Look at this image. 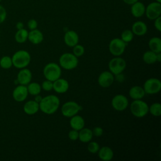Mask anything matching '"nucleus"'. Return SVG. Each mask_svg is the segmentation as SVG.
Segmentation results:
<instances>
[{
	"instance_id": "obj_23",
	"label": "nucleus",
	"mask_w": 161,
	"mask_h": 161,
	"mask_svg": "<svg viewBox=\"0 0 161 161\" xmlns=\"http://www.w3.org/2000/svg\"><path fill=\"white\" fill-rule=\"evenodd\" d=\"M145 95L143 88L140 86H134L129 91V96L133 100L142 99Z\"/></svg>"
},
{
	"instance_id": "obj_32",
	"label": "nucleus",
	"mask_w": 161,
	"mask_h": 161,
	"mask_svg": "<svg viewBox=\"0 0 161 161\" xmlns=\"http://www.w3.org/2000/svg\"><path fill=\"white\" fill-rule=\"evenodd\" d=\"M84 52H85V49L82 45L77 44L76 45L73 47V54L75 55L77 57L82 56Z\"/></svg>"
},
{
	"instance_id": "obj_11",
	"label": "nucleus",
	"mask_w": 161,
	"mask_h": 161,
	"mask_svg": "<svg viewBox=\"0 0 161 161\" xmlns=\"http://www.w3.org/2000/svg\"><path fill=\"white\" fill-rule=\"evenodd\" d=\"M129 104L128 98L123 94L114 96L111 100V105L114 109L118 111H123L126 109Z\"/></svg>"
},
{
	"instance_id": "obj_14",
	"label": "nucleus",
	"mask_w": 161,
	"mask_h": 161,
	"mask_svg": "<svg viewBox=\"0 0 161 161\" xmlns=\"http://www.w3.org/2000/svg\"><path fill=\"white\" fill-rule=\"evenodd\" d=\"M32 79V73L28 69L23 68L21 69L18 72L16 80L18 83L21 85L27 86Z\"/></svg>"
},
{
	"instance_id": "obj_29",
	"label": "nucleus",
	"mask_w": 161,
	"mask_h": 161,
	"mask_svg": "<svg viewBox=\"0 0 161 161\" xmlns=\"http://www.w3.org/2000/svg\"><path fill=\"white\" fill-rule=\"evenodd\" d=\"M13 66L11 57L8 55L2 57L0 58V67L3 69H9Z\"/></svg>"
},
{
	"instance_id": "obj_40",
	"label": "nucleus",
	"mask_w": 161,
	"mask_h": 161,
	"mask_svg": "<svg viewBox=\"0 0 161 161\" xmlns=\"http://www.w3.org/2000/svg\"><path fill=\"white\" fill-rule=\"evenodd\" d=\"M16 28L17 30H20L22 28H24V24L21 21H18L16 24Z\"/></svg>"
},
{
	"instance_id": "obj_30",
	"label": "nucleus",
	"mask_w": 161,
	"mask_h": 161,
	"mask_svg": "<svg viewBox=\"0 0 161 161\" xmlns=\"http://www.w3.org/2000/svg\"><path fill=\"white\" fill-rule=\"evenodd\" d=\"M148 112L153 116H160L161 115V104L159 103H154L148 108Z\"/></svg>"
},
{
	"instance_id": "obj_12",
	"label": "nucleus",
	"mask_w": 161,
	"mask_h": 161,
	"mask_svg": "<svg viewBox=\"0 0 161 161\" xmlns=\"http://www.w3.org/2000/svg\"><path fill=\"white\" fill-rule=\"evenodd\" d=\"M28 94L26 86L21 84L17 86L12 92V96L14 100L18 103L24 101L27 98Z\"/></svg>"
},
{
	"instance_id": "obj_27",
	"label": "nucleus",
	"mask_w": 161,
	"mask_h": 161,
	"mask_svg": "<svg viewBox=\"0 0 161 161\" xmlns=\"http://www.w3.org/2000/svg\"><path fill=\"white\" fill-rule=\"evenodd\" d=\"M26 87L28 89V94L32 96H36V95L40 94L42 91L41 85L38 82H30L26 86Z\"/></svg>"
},
{
	"instance_id": "obj_44",
	"label": "nucleus",
	"mask_w": 161,
	"mask_h": 161,
	"mask_svg": "<svg viewBox=\"0 0 161 161\" xmlns=\"http://www.w3.org/2000/svg\"><path fill=\"white\" fill-rule=\"evenodd\" d=\"M156 1L158 3H161V0H156Z\"/></svg>"
},
{
	"instance_id": "obj_43",
	"label": "nucleus",
	"mask_w": 161,
	"mask_h": 161,
	"mask_svg": "<svg viewBox=\"0 0 161 161\" xmlns=\"http://www.w3.org/2000/svg\"><path fill=\"white\" fill-rule=\"evenodd\" d=\"M161 61V52L157 53V62H160Z\"/></svg>"
},
{
	"instance_id": "obj_31",
	"label": "nucleus",
	"mask_w": 161,
	"mask_h": 161,
	"mask_svg": "<svg viewBox=\"0 0 161 161\" xmlns=\"http://www.w3.org/2000/svg\"><path fill=\"white\" fill-rule=\"evenodd\" d=\"M133 36L134 34L131 30H125L121 34V39L126 43L131 42Z\"/></svg>"
},
{
	"instance_id": "obj_45",
	"label": "nucleus",
	"mask_w": 161,
	"mask_h": 161,
	"mask_svg": "<svg viewBox=\"0 0 161 161\" xmlns=\"http://www.w3.org/2000/svg\"><path fill=\"white\" fill-rule=\"evenodd\" d=\"M1 0H0V2H1Z\"/></svg>"
},
{
	"instance_id": "obj_8",
	"label": "nucleus",
	"mask_w": 161,
	"mask_h": 161,
	"mask_svg": "<svg viewBox=\"0 0 161 161\" xmlns=\"http://www.w3.org/2000/svg\"><path fill=\"white\" fill-rule=\"evenodd\" d=\"M81 109V106L75 101H70L65 103L61 107L62 115L67 118H71L77 114Z\"/></svg>"
},
{
	"instance_id": "obj_20",
	"label": "nucleus",
	"mask_w": 161,
	"mask_h": 161,
	"mask_svg": "<svg viewBox=\"0 0 161 161\" xmlns=\"http://www.w3.org/2000/svg\"><path fill=\"white\" fill-rule=\"evenodd\" d=\"M145 12V6L144 4L140 1H136L131 4V13L133 16L135 18L142 17Z\"/></svg>"
},
{
	"instance_id": "obj_16",
	"label": "nucleus",
	"mask_w": 161,
	"mask_h": 161,
	"mask_svg": "<svg viewBox=\"0 0 161 161\" xmlns=\"http://www.w3.org/2000/svg\"><path fill=\"white\" fill-rule=\"evenodd\" d=\"M79 35L74 30H69L65 32L64 40L65 43L69 47H73L79 43Z\"/></svg>"
},
{
	"instance_id": "obj_9",
	"label": "nucleus",
	"mask_w": 161,
	"mask_h": 161,
	"mask_svg": "<svg viewBox=\"0 0 161 161\" xmlns=\"http://www.w3.org/2000/svg\"><path fill=\"white\" fill-rule=\"evenodd\" d=\"M145 94H155L161 90V82L157 78H150L146 80L143 87Z\"/></svg>"
},
{
	"instance_id": "obj_33",
	"label": "nucleus",
	"mask_w": 161,
	"mask_h": 161,
	"mask_svg": "<svg viewBox=\"0 0 161 161\" xmlns=\"http://www.w3.org/2000/svg\"><path fill=\"white\" fill-rule=\"evenodd\" d=\"M89 144L87 145V150L91 153H97L99 151L100 147L99 145L96 142H88Z\"/></svg>"
},
{
	"instance_id": "obj_28",
	"label": "nucleus",
	"mask_w": 161,
	"mask_h": 161,
	"mask_svg": "<svg viewBox=\"0 0 161 161\" xmlns=\"http://www.w3.org/2000/svg\"><path fill=\"white\" fill-rule=\"evenodd\" d=\"M143 60L147 64H153L157 62V53L150 50H148L143 53Z\"/></svg>"
},
{
	"instance_id": "obj_34",
	"label": "nucleus",
	"mask_w": 161,
	"mask_h": 161,
	"mask_svg": "<svg viewBox=\"0 0 161 161\" xmlns=\"http://www.w3.org/2000/svg\"><path fill=\"white\" fill-rule=\"evenodd\" d=\"M41 87L44 91H50L53 89V82L46 79L45 80H44L42 82V84L41 85Z\"/></svg>"
},
{
	"instance_id": "obj_39",
	"label": "nucleus",
	"mask_w": 161,
	"mask_h": 161,
	"mask_svg": "<svg viewBox=\"0 0 161 161\" xmlns=\"http://www.w3.org/2000/svg\"><path fill=\"white\" fill-rule=\"evenodd\" d=\"M154 27L158 31H161V17L160 16L154 19Z\"/></svg>"
},
{
	"instance_id": "obj_18",
	"label": "nucleus",
	"mask_w": 161,
	"mask_h": 161,
	"mask_svg": "<svg viewBox=\"0 0 161 161\" xmlns=\"http://www.w3.org/2000/svg\"><path fill=\"white\" fill-rule=\"evenodd\" d=\"M148 28L147 25L142 21H135L131 26V31L134 35L137 36H143L147 32Z\"/></svg>"
},
{
	"instance_id": "obj_6",
	"label": "nucleus",
	"mask_w": 161,
	"mask_h": 161,
	"mask_svg": "<svg viewBox=\"0 0 161 161\" xmlns=\"http://www.w3.org/2000/svg\"><path fill=\"white\" fill-rule=\"evenodd\" d=\"M126 67V60L120 56L114 57L108 63L109 71L113 75H118L122 73Z\"/></svg>"
},
{
	"instance_id": "obj_41",
	"label": "nucleus",
	"mask_w": 161,
	"mask_h": 161,
	"mask_svg": "<svg viewBox=\"0 0 161 161\" xmlns=\"http://www.w3.org/2000/svg\"><path fill=\"white\" fill-rule=\"evenodd\" d=\"M138 1V0H123V1L125 3H126V4H129V5H131L132 4L135 3V2Z\"/></svg>"
},
{
	"instance_id": "obj_37",
	"label": "nucleus",
	"mask_w": 161,
	"mask_h": 161,
	"mask_svg": "<svg viewBox=\"0 0 161 161\" xmlns=\"http://www.w3.org/2000/svg\"><path fill=\"white\" fill-rule=\"evenodd\" d=\"M92 132L93 136L99 137L103 134V129L100 126H96L93 128V130H92Z\"/></svg>"
},
{
	"instance_id": "obj_7",
	"label": "nucleus",
	"mask_w": 161,
	"mask_h": 161,
	"mask_svg": "<svg viewBox=\"0 0 161 161\" xmlns=\"http://www.w3.org/2000/svg\"><path fill=\"white\" fill-rule=\"evenodd\" d=\"M126 44L121 38H113L109 43V51L114 57L120 56L124 53Z\"/></svg>"
},
{
	"instance_id": "obj_15",
	"label": "nucleus",
	"mask_w": 161,
	"mask_h": 161,
	"mask_svg": "<svg viewBox=\"0 0 161 161\" xmlns=\"http://www.w3.org/2000/svg\"><path fill=\"white\" fill-rule=\"evenodd\" d=\"M69 88V82L64 79L58 78L53 82V89L58 94L66 92Z\"/></svg>"
},
{
	"instance_id": "obj_2",
	"label": "nucleus",
	"mask_w": 161,
	"mask_h": 161,
	"mask_svg": "<svg viewBox=\"0 0 161 161\" xmlns=\"http://www.w3.org/2000/svg\"><path fill=\"white\" fill-rule=\"evenodd\" d=\"M13 66L16 69H21L26 68L31 62V55L25 50H19L16 51L11 57Z\"/></svg>"
},
{
	"instance_id": "obj_22",
	"label": "nucleus",
	"mask_w": 161,
	"mask_h": 161,
	"mask_svg": "<svg viewBox=\"0 0 161 161\" xmlns=\"http://www.w3.org/2000/svg\"><path fill=\"white\" fill-rule=\"evenodd\" d=\"M70 125L72 129L79 131L85 126L84 119L80 115L75 114L70 118Z\"/></svg>"
},
{
	"instance_id": "obj_35",
	"label": "nucleus",
	"mask_w": 161,
	"mask_h": 161,
	"mask_svg": "<svg viewBox=\"0 0 161 161\" xmlns=\"http://www.w3.org/2000/svg\"><path fill=\"white\" fill-rule=\"evenodd\" d=\"M68 137L72 141H75L79 138V131L72 129L69 131L68 133Z\"/></svg>"
},
{
	"instance_id": "obj_4",
	"label": "nucleus",
	"mask_w": 161,
	"mask_h": 161,
	"mask_svg": "<svg viewBox=\"0 0 161 161\" xmlns=\"http://www.w3.org/2000/svg\"><path fill=\"white\" fill-rule=\"evenodd\" d=\"M148 105L142 99H136L132 101L130 105L131 114L136 118H143L148 113Z\"/></svg>"
},
{
	"instance_id": "obj_26",
	"label": "nucleus",
	"mask_w": 161,
	"mask_h": 161,
	"mask_svg": "<svg viewBox=\"0 0 161 161\" xmlns=\"http://www.w3.org/2000/svg\"><path fill=\"white\" fill-rule=\"evenodd\" d=\"M28 31L25 28L17 30L14 35L15 41L18 43H23L28 40Z\"/></svg>"
},
{
	"instance_id": "obj_42",
	"label": "nucleus",
	"mask_w": 161,
	"mask_h": 161,
	"mask_svg": "<svg viewBox=\"0 0 161 161\" xmlns=\"http://www.w3.org/2000/svg\"><path fill=\"white\" fill-rule=\"evenodd\" d=\"M42 97L41 96H40V94H38V95H36V96H35V101H36L37 103H40V101H41V100L42 99Z\"/></svg>"
},
{
	"instance_id": "obj_19",
	"label": "nucleus",
	"mask_w": 161,
	"mask_h": 161,
	"mask_svg": "<svg viewBox=\"0 0 161 161\" xmlns=\"http://www.w3.org/2000/svg\"><path fill=\"white\" fill-rule=\"evenodd\" d=\"M28 40L34 45H38L42 43L43 40V35L42 32L37 28L30 30L28 32Z\"/></svg>"
},
{
	"instance_id": "obj_3",
	"label": "nucleus",
	"mask_w": 161,
	"mask_h": 161,
	"mask_svg": "<svg viewBox=\"0 0 161 161\" xmlns=\"http://www.w3.org/2000/svg\"><path fill=\"white\" fill-rule=\"evenodd\" d=\"M43 74L46 79L53 82L60 77L62 74L61 67L56 63H48L44 67Z\"/></svg>"
},
{
	"instance_id": "obj_24",
	"label": "nucleus",
	"mask_w": 161,
	"mask_h": 161,
	"mask_svg": "<svg viewBox=\"0 0 161 161\" xmlns=\"http://www.w3.org/2000/svg\"><path fill=\"white\" fill-rule=\"evenodd\" d=\"M93 137L92 130L88 128H83L79 131V138L82 143L89 142Z\"/></svg>"
},
{
	"instance_id": "obj_1",
	"label": "nucleus",
	"mask_w": 161,
	"mask_h": 161,
	"mask_svg": "<svg viewBox=\"0 0 161 161\" xmlns=\"http://www.w3.org/2000/svg\"><path fill=\"white\" fill-rule=\"evenodd\" d=\"M60 99L55 95H48L42 98L39 103L40 110L46 114L55 113L60 107Z\"/></svg>"
},
{
	"instance_id": "obj_21",
	"label": "nucleus",
	"mask_w": 161,
	"mask_h": 161,
	"mask_svg": "<svg viewBox=\"0 0 161 161\" xmlns=\"http://www.w3.org/2000/svg\"><path fill=\"white\" fill-rule=\"evenodd\" d=\"M97 153L99 158L103 161H109L112 160L114 156L113 150L108 146H104L100 148Z\"/></svg>"
},
{
	"instance_id": "obj_36",
	"label": "nucleus",
	"mask_w": 161,
	"mask_h": 161,
	"mask_svg": "<svg viewBox=\"0 0 161 161\" xmlns=\"http://www.w3.org/2000/svg\"><path fill=\"white\" fill-rule=\"evenodd\" d=\"M7 11L5 8L0 4V24L3 23L6 19Z\"/></svg>"
},
{
	"instance_id": "obj_5",
	"label": "nucleus",
	"mask_w": 161,
	"mask_h": 161,
	"mask_svg": "<svg viewBox=\"0 0 161 161\" xmlns=\"http://www.w3.org/2000/svg\"><path fill=\"white\" fill-rule=\"evenodd\" d=\"M79 64L78 57L71 53H64L59 58V65L65 70H72Z\"/></svg>"
},
{
	"instance_id": "obj_13",
	"label": "nucleus",
	"mask_w": 161,
	"mask_h": 161,
	"mask_svg": "<svg viewBox=\"0 0 161 161\" xmlns=\"http://www.w3.org/2000/svg\"><path fill=\"white\" fill-rule=\"evenodd\" d=\"M114 80V75L110 71H104L101 72L97 79L99 85L104 88L110 87Z\"/></svg>"
},
{
	"instance_id": "obj_17",
	"label": "nucleus",
	"mask_w": 161,
	"mask_h": 161,
	"mask_svg": "<svg viewBox=\"0 0 161 161\" xmlns=\"http://www.w3.org/2000/svg\"><path fill=\"white\" fill-rule=\"evenodd\" d=\"M39 110V103L35 100H29L23 106V111L28 115H33Z\"/></svg>"
},
{
	"instance_id": "obj_10",
	"label": "nucleus",
	"mask_w": 161,
	"mask_h": 161,
	"mask_svg": "<svg viewBox=\"0 0 161 161\" xmlns=\"http://www.w3.org/2000/svg\"><path fill=\"white\" fill-rule=\"evenodd\" d=\"M145 14L148 19L154 20L161 14V4L157 1L150 3L145 7Z\"/></svg>"
},
{
	"instance_id": "obj_25",
	"label": "nucleus",
	"mask_w": 161,
	"mask_h": 161,
	"mask_svg": "<svg viewBox=\"0 0 161 161\" xmlns=\"http://www.w3.org/2000/svg\"><path fill=\"white\" fill-rule=\"evenodd\" d=\"M148 47L150 50L156 53L161 52V39L159 37H152L148 42Z\"/></svg>"
},
{
	"instance_id": "obj_38",
	"label": "nucleus",
	"mask_w": 161,
	"mask_h": 161,
	"mask_svg": "<svg viewBox=\"0 0 161 161\" xmlns=\"http://www.w3.org/2000/svg\"><path fill=\"white\" fill-rule=\"evenodd\" d=\"M27 26H28V28L29 30H35V29L37 28L38 23H37L36 20H35V19H30L27 23Z\"/></svg>"
}]
</instances>
